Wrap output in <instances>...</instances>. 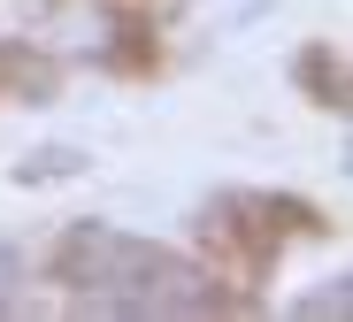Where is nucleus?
<instances>
[{
    "mask_svg": "<svg viewBox=\"0 0 353 322\" xmlns=\"http://www.w3.org/2000/svg\"><path fill=\"white\" fill-rule=\"evenodd\" d=\"M54 269L92 314H208L215 307L192 261H176L169 245H146L131 230H108V223H77L54 253Z\"/></svg>",
    "mask_w": 353,
    "mask_h": 322,
    "instance_id": "f257e3e1",
    "label": "nucleus"
},
{
    "mask_svg": "<svg viewBox=\"0 0 353 322\" xmlns=\"http://www.w3.org/2000/svg\"><path fill=\"white\" fill-rule=\"evenodd\" d=\"M16 276H23V261H16V253H8V245H0V299H8V292H16Z\"/></svg>",
    "mask_w": 353,
    "mask_h": 322,
    "instance_id": "f03ea898",
    "label": "nucleus"
}]
</instances>
